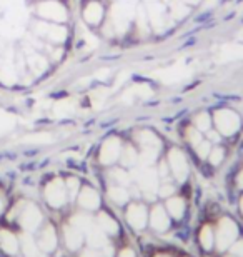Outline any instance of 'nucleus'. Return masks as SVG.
Here are the masks:
<instances>
[{"mask_svg":"<svg viewBox=\"0 0 243 257\" xmlns=\"http://www.w3.org/2000/svg\"><path fill=\"white\" fill-rule=\"evenodd\" d=\"M206 134H208L210 142H218V141H220V134H218V131H216V132H213V131H206Z\"/></svg>","mask_w":243,"mask_h":257,"instance_id":"nucleus-36","label":"nucleus"},{"mask_svg":"<svg viewBox=\"0 0 243 257\" xmlns=\"http://www.w3.org/2000/svg\"><path fill=\"white\" fill-rule=\"evenodd\" d=\"M187 141L190 144H193V146H196V144L201 141V132L195 127H188L187 128Z\"/></svg>","mask_w":243,"mask_h":257,"instance_id":"nucleus-31","label":"nucleus"},{"mask_svg":"<svg viewBox=\"0 0 243 257\" xmlns=\"http://www.w3.org/2000/svg\"><path fill=\"white\" fill-rule=\"evenodd\" d=\"M2 207H4V200H2V197H0V210H2Z\"/></svg>","mask_w":243,"mask_h":257,"instance_id":"nucleus-42","label":"nucleus"},{"mask_svg":"<svg viewBox=\"0 0 243 257\" xmlns=\"http://www.w3.org/2000/svg\"><path fill=\"white\" fill-rule=\"evenodd\" d=\"M137 141L142 146V152L155 154V156H157V152L160 149V141L155 134H152L150 131H142L137 134Z\"/></svg>","mask_w":243,"mask_h":257,"instance_id":"nucleus-11","label":"nucleus"},{"mask_svg":"<svg viewBox=\"0 0 243 257\" xmlns=\"http://www.w3.org/2000/svg\"><path fill=\"white\" fill-rule=\"evenodd\" d=\"M37 34L40 35L42 39H47L50 42H64L65 37H67V30L62 27L60 24H39L37 27Z\"/></svg>","mask_w":243,"mask_h":257,"instance_id":"nucleus-8","label":"nucleus"},{"mask_svg":"<svg viewBox=\"0 0 243 257\" xmlns=\"http://www.w3.org/2000/svg\"><path fill=\"white\" fill-rule=\"evenodd\" d=\"M110 177L117 186H127L128 184V174L125 171H122V169H113L110 172Z\"/></svg>","mask_w":243,"mask_h":257,"instance_id":"nucleus-27","label":"nucleus"},{"mask_svg":"<svg viewBox=\"0 0 243 257\" xmlns=\"http://www.w3.org/2000/svg\"><path fill=\"white\" fill-rule=\"evenodd\" d=\"M20 244H22V252L25 257H39V244L35 242L30 234H24L20 237Z\"/></svg>","mask_w":243,"mask_h":257,"instance_id":"nucleus-20","label":"nucleus"},{"mask_svg":"<svg viewBox=\"0 0 243 257\" xmlns=\"http://www.w3.org/2000/svg\"><path fill=\"white\" fill-rule=\"evenodd\" d=\"M183 2H187V4H198L200 0H183Z\"/></svg>","mask_w":243,"mask_h":257,"instance_id":"nucleus-40","label":"nucleus"},{"mask_svg":"<svg viewBox=\"0 0 243 257\" xmlns=\"http://www.w3.org/2000/svg\"><path fill=\"white\" fill-rule=\"evenodd\" d=\"M87 242L92 249H102L103 245H107V235L100 227H92L87 232Z\"/></svg>","mask_w":243,"mask_h":257,"instance_id":"nucleus-18","label":"nucleus"},{"mask_svg":"<svg viewBox=\"0 0 243 257\" xmlns=\"http://www.w3.org/2000/svg\"><path fill=\"white\" fill-rule=\"evenodd\" d=\"M231 254H233L235 257H243V240L231 245Z\"/></svg>","mask_w":243,"mask_h":257,"instance_id":"nucleus-34","label":"nucleus"},{"mask_svg":"<svg viewBox=\"0 0 243 257\" xmlns=\"http://www.w3.org/2000/svg\"><path fill=\"white\" fill-rule=\"evenodd\" d=\"M200 244H201V247H203L205 250H210L211 247H213V232H211L210 225H205V227L201 229Z\"/></svg>","mask_w":243,"mask_h":257,"instance_id":"nucleus-25","label":"nucleus"},{"mask_svg":"<svg viewBox=\"0 0 243 257\" xmlns=\"http://www.w3.org/2000/svg\"><path fill=\"white\" fill-rule=\"evenodd\" d=\"M168 166L172 169L173 176L178 179V182H183L188 176V162L185 159L183 152L178 149H173L168 154Z\"/></svg>","mask_w":243,"mask_h":257,"instance_id":"nucleus-5","label":"nucleus"},{"mask_svg":"<svg viewBox=\"0 0 243 257\" xmlns=\"http://www.w3.org/2000/svg\"><path fill=\"white\" fill-rule=\"evenodd\" d=\"M155 257H170V255H165V254H158V255H155Z\"/></svg>","mask_w":243,"mask_h":257,"instance_id":"nucleus-43","label":"nucleus"},{"mask_svg":"<svg viewBox=\"0 0 243 257\" xmlns=\"http://www.w3.org/2000/svg\"><path fill=\"white\" fill-rule=\"evenodd\" d=\"M210 141H200L198 144L195 146V149H196V154H198V157H201V159H206L208 157V154H210V151H211V146H210Z\"/></svg>","mask_w":243,"mask_h":257,"instance_id":"nucleus-29","label":"nucleus"},{"mask_svg":"<svg viewBox=\"0 0 243 257\" xmlns=\"http://www.w3.org/2000/svg\"><path fill=\"white\" fill-rule=\"evenodd\" d=\"M79 204H80V207H84L87 210H95L98 209V205H100V197H98L95 189L84 187L79 194Z\"/></svg>","mask_w":243,"mask_h":257,"instance_id":"nucleus-12","label":"nucleus"},{"mask_svg":"<svg viewBox=\"0 0 243 257\" xmlns=\"http://www.w3.org/2000/svg\"><path fill=\"white\" fill-rule=\"evenodd\" d=\"M103 19V5L100 2H90L84 9V20L89 25H100Z\"/></svg>","mask_w":243,"mask_h":257,"instance_id":"nucleus-14","label":"nucleus"},{"mask_svg":"<svg viewBox=\"0 0 243 257\" xmlns=\"http://www.w3.org/2000/svg\"><path fill=\"white\" fill-rule=\"evenodd\" d=\"M240 210H241V214H243V197H241V200H240Z\"/></svg>","mask_w":243,"mask_h":257,"instance_id":"nucleus-41","label":"nucleus"},{"mask_svg":"<svg viewBox=\"0 0 243 257\" xmlns=\"http://www.w3.org/2000/svg\"><path fill=\"white\" fill-rule=\"evenodd\" d=\"M195 128H198L200 132L210 131V117L206 112H200V114L195 117Z\"/></svg>","mask_w":243,"mask_h":257,"instance_id":"nucleus-26","label":"nucleus"},{"mask_svg":"<svg viewBox=\"0 0 243 257\" xmlns=\"http://www.w3.org/2000/svg\"><path fill=\"white\" fill-rule=\"evenodd\" d=\"M80 257H102V255L100 252H97V249H85Z\"/></svg>","mask_w":243,"mask_h":257,"instance_id":"nucleus-35","label":"nucleus"},{"mask_svg":"<svg viewBox=\"0 0 243 257\" xmlns=\"http://www.w3.org/2000/svg\"><path fill=\"white\" fill-rule=\"evenodd\" d=\"M168 212L173 215L175 219H182L185 214V200L182 197H172L167 200Z\"/></svg>","mask_w":243,"mask_h":257,"instance_id":"nucleus-22","label":"nucleus"},{"mask_svg":"<svg viewBox=\"0 0 243 257\" xmlns=\"http://www.w3.org/2000/svg\"><path fill=\"white\" fill-rule=\"evenodd\" d=\"M57 247V234L55 229L52 225H47L42 232H40L39 237V249L44 250V252H52Z\"/></svg>","mask_w":243,"mask_h":257,"instance_id":"nucleus-15","label":"nucleus"},{"mask_svg":"<svg viewBox=\"0 0 243 257\" xmlns=\"http://www.w3.org/2000/svg\"><path fill=\"white\" fill-rule=\"evenodd\" d=\"M65 187H67V192L70 194V197L74 199L75 195H77V192H79V187H80V184H79V181H77L75 177H70L69 181H67Z\"/></svg>","mask_w":243,"mask_h":257,"instance_id":"nucleus-32","label":"nucleus"},{"mask_svg":"<svg viewBox=\"0 0 243 257\" xmlns=\"http://www.w3.org/2000/svg\"><path fill=\"white\" fill-rule=\"evenodd\" d=\"M70 224L74 225L75 229H79L80 232H84V235L89 232V230L94 227V220H92L90 215L87 214H77L70 219Z\"/></svg>","mask_w":243,"mask_h":257,"instance_id":"nucleus-21","label":"nucleus"},{"mask_svg":"<svg viewBox=\"0 0 243 257\" xmlns=\"http://www.w3.org/2000/svg\"><path fill=\"white\" fill-rule=\"evenodd\" d=\"M0 247L9 255H15L19 252V239L9 230H0Z\"/></svg>","mask_w":243,"mask_h":257,"instance_id":"nucleus-17","label":"nucleus"},{"mask_svg":"<svg viewBox=\"0 0 243 257\" xmlns=\"http://www.w3.org/2000/svg\"><path fill=\"white\" fill-rule=\"evenodd\" d=\"M127 220L135 230H140L147 225V209L140 204H133L127 210Z\"/></svg>","mask_w":243,"mask_h":257,"instance_id":"nucleus-10","label":"nucleus"},{"mask_svg":"<svg viewBox=\"0 0 243 257\" xmlns=\"http://www.w3.org/2000/svg\"><path fill=\"white\" fill-rule=\"evenodd\" d=\"M122 142L118 141L117 137H110L103 142V146L100 149V162L105 164V166H110L120 157L122 154Z\"/></svg>","mask_w":243,"mask_h":257,"instance_id":"nucleus-6","label":"nucleus"},{"mask_svg":"<svg viewBox=\"0 0 243 257\" xmlns=\"http://www.w3.org/2000/svg\"><path fill=\"white\" fill-rule=\"evenodd\" d=\"M108 197H110L112 202L122 205L128 200V192L123 186H113L112 189H108Z\"/></svg>","mask_w":243,"mask_h":257,"instance_id":"nucleus-23","label":"nucleus"},{"mask_svg":"<svg viewBox=\"0 0 243 257\" xmlns=\"http://www.w3.org/2000/svg\"><path fill=\"white\" fill-rule=\"evenodd\" d=\"M45 199L52 207H62L67 202V187L65 184L60 181V179H55L52 181L47 189H45Z\"/></svg>","mask_w":243,"mask_h":257,"instance_id":"nucleus-4","label":"nucleus"},{"mask_svg":"<svg viewBox=\"0 0 243 257\" xmlns=\"http://www.w3.org/2000/svg\"><path fill=\"white\" fill-rule=\"evenodd\" d=\"M39 15H42L44 19L52 20L55 24H64L67 20V10L62 4L54 2V0H47V2L39 4L37 7Z\"/></svg>","mask_w":243,"mask_h":257,"instance_id":"nucleus-2","label":"nucleus"},{"mask_svg":"<svg viewBox=\"0 0 243 257\" xmlns=\"http://www.w3.org/2000/svg\"><path fill=\"white\" fill-rule=\"evenodd\" d=\"M20 224H22V227L25 230L34 232V230L42 224V214H40L39 207L27 205V207L22 210V214H20Z\"/></svg>","mask_w":243,"mask_h":257,"instance_id":"nucleus-9","label":"nucleus"},{"mask_svg":"<svg viewBox=\"0 0 243 257\" xmlns=\"http://www.w3.org/2000/svg\"><path fill=\"white\" fill-rule=\"evenodd\" d=\"M215 125L216 131L223 134V136H233L240 128V119L233 110L220 109L215 112Z\"/></svg>","mask_w":243,"mask_h":257,"instance_id":"nucleus-1","label":"nucleus"},{"mask_svg":"<svg viewBox=\"0 0 243 257\" xmlns=\"http://www.w3.org/2000/svg\"><path fill=\"white\" fill-rule=\"evenodd\" d=\"M64 234H65V244L70 250H77L79 247H82L84 239H85L84 232H80V230L75 229L74 225H67L64 229Z\"/></svg>","mask_w":243,"mask_h":257,"instance_id":"nucleus-16","label":"nucleus"},{"mask_svg":"<svg viewBox=\"0 0 243 257\" xmlns=\"http://www.w3.org/2000/svg\"><path fill=\"white\" fill-rule=\"evenodd\" d=\"M236 234H238V229H236L235 222H231L230 219H221L218 224V230H216V244H218V249L223 250L231 242L236 239Z\"/></svg>","mask_w":243,"mask_h":257,"instance_id":"nucleus-3","label":"nucleus"},{"mask_svg":"<svg viewBox=\"0 0 243 257\" xmlns=\"http://www.w3.org/2000/svg\"><path fill=\"white\" fill-rule=\"evenodd\" d=\"M150 225H152V229L158 230V232H163V230L168 229L170 220L162 205H155L152 209V214H150Z\"/></svg>","mask_w":243,"mask_h":257,"instance_id":"nucleus-13","label":"nucleus"},{"mask_svg":"<svg viewBox=\"0 0 243 257\" xmlns=\"http://www.w3.org/2000/svg\"><path fill=\"white\" fill-rule=\"evenodd\" d=\"M157 172L152 171V169H142V171H138L137 174V184H138V189H140L142 192H145L150 199L153 197L155 191H157Z\"/></svg>","mask_w":243,"mask_h":257,"instance_id":"nucleus-7","label":"nucleus"},{"mask_svg":"<svg viewBox=\"0 0 243 257\" xmlns=\"http://www.w3.org/2000/svg\"><path fill=\"white\" fill-rule=\"evenodd\" d=\"M208 157H210V162L213 164V166H220V164L223 162V159H225V151L221 147H215V149H211V151H210Z\"/></svg>","mask_w":243,"mask_h":257,"instance_id":"nucleus-28","label":"nucleus"},{"mask_svg":"<svg viewBox=\"0 0 243 257\" xmlns=\"http://www.w3.org/2000/svg\"><path fill=\"white\" fill-rule=\"evenodd\" d=\"M97 225L100 227L105 234H110V235H115L118 232V225L117 222L113 220L110 215L105 214V212H100L97 217Z\"/></svg>","mask_w":243,"mask_h":257,"instance_id":"nucleus-19","label":"nucleus"},{"mask_svg":"<svg viewBox=\"0 0 243 257\" xmlns=\"http://www.w3.org/2000/svg\"><path fill=\"white\" fill-rule=\"evenodd\" d=\"M167 174H168V164L162 162L160 164V176H167Z\"/></svg>","mask_w":243,"mask_h":257,"instance_id":"nucleus-37","label":"nucleus"},{"mask_svg":"<svg viewBox=\"0 0 243 257\" xmlns=\"http://www.w3.org/2000/svg\"><path fill=\"white\" fill-rule=\"evenodd\" d=\"M118 257H135V254H133V250H132V249H123Z\"/></svg>","mask_w":243,"mask_h":257,"instance_id":"nucleus-38","label":"nucleus"},{"mask_svg":"<svg viewBox=\"0 0 243 257\" xmlns=\"http://www.w3.org/2000/svg\"><path fill=\"white\" fill-rule=\"evenodd\" d=\"M122 162H123V166H127V167L135 166V164L138 162V154H137L135 149L130 147V146L122 149Z\"/></svg>","mask_w":243,"mask_h":257,"instance_id":"nucleus-24","label":"nucleus"},{"mask_svg":"<svg viewBox=\"0 0 243 257\" xmlns=\"http://www.w3.org/2000/svg\"><path fill=\"white\" fill-rule=\"evenodd\" d=\"M29 62H30V67H32V69H35V72H40V70H44L45 67H47L44 57H40L39 54H34L32 57L29 59Z\"/></svg>","mask_w":243,"mask_h":257,"instance_id":"nucleus-30","label":"nucleus"},{"mask_svg":"<svg viewBox=\"0 0 243 257\" xmlns=\"http://www.w3.org/2000/svg\"><path fill=\"white\" fill-rule=\"evenodd\" d=\"M158 192H160V195H162V197H170V195L175 192V187L172 186V184H163V186L160 187Z\"/></svg>","mask_w":243,"mask_h":257,"instance_id":"nucleus-33","label":"nucleus"},{"mask_svg":"<svg viewBox=\"0 0 243 257\" xmlns=\"http://www.w3.org/2000/svg\"><path fill=\"white\" fill-rule=\"evenodd\" d=\"M236 184H238V187H240V189H243V169L240 171L238 177H236Z\"/></svg>","mask_w":243,"mask_h":257,"instance_id":"nucleus-39","label":"nucleus"}]
</instances>
